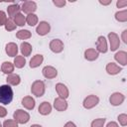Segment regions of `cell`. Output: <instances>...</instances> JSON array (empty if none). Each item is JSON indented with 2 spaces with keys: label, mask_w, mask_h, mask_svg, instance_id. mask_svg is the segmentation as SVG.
Wrapping results in <instances>:
<instances>
[{
  "label": "cell",
  "mask_w": 127,
  "mask_h": 127,
  "mask_svg": "<svg viewBox=\"0 0 127 127\" xmlns=\"http://www.w3.org/2000/svg\"><path fill=\"white\" fill-rule=\"evenodd\" d=\"M111 2H112V0H108V1H101V0H99V3L102 4V5H108Z\"/></svg>",
  "instance_id": "60d3db41"
},
{
  "label": "cell",
  "mask_w": 127,
  "mask_h": 127,
  "mask_svg": "<svg viewBox=\"0 0 127 127\" xmlns=\"http://www.w3.org/2000/svg\"><path fill=\"white\" fill-rule=\"evenodd\" d=\"M104 123H105V118H97L91 122L90 127H103Z\"/></svg>",
  "instance_id": "4dcf8cb0"
},
{
  "label": "cell",
  "mask_w": 127,
  "mask_h": 127,
  "mask_svg": "<svg viewBox=\"0 0 127 127\" xmlns=\"http://www.w3.org/2000/svg\"><path fill=\"white\" fill-rule=\"evenodd\" d=\"M54 107L56 108V110L58 111H64L67 108V102L65 101V99L61 98V97H57L54 101Z\"/></svg>",
  "instance_id": "4fadbf2b"
},
{
  "label": "cell",
  "mask_w": 127,
  "mask_h": 127,
  "mask_svg": "<svg viewBox=\"0 0 127 127\" xmlns=\"http://www.w3.org/2000/svg\"><path fill=\"white\" fill-rule=\"evenodd\" d=\"M7 22V16L6 13L4 11H0V27L1 26H5Z\"/></svg>",
  "instance_id": "836d02e7"
},
{
  "label": "cell",
  "mask_w": 127,
  "mask_h": 127,
  "mask_svg": "<svg viewBox=\"0 0 127 127\" xmlns=\"http://www.w3.org/2000/svg\"><path fill=\"white\" fill-rule=\"evenodd\" d=\"M13 100V89L9 84L0 86V103L8 105Z\"/></svg>",
  "instance_id": "6da1fadb"
},
{
  "label": "cell",
  "mask_w": 127,
  "mask_h": 127,
  "mask_svg": "<svg viewBox=\"0 0 127 127\" xmlns=\"http://www.w3.org/2000/svg\"><path fill=\"white\" fill-rule=\"evenodd\" d=\"M106 127H119V125H118L116 122L111 121V122H109V123L106 125Z\"/></svg>",
  "instance_id": "74e56055"
},
{
  "label": "cell",
  "mask_w": 127,
  "mask_h": 127,
  "mask_svg": "<svg viewBox=\"0 0 127 127\" xmlns=\"http://www.w3.org/2000/svg\"><path fill=\"white\" fill-rule=\"evenodd\" d=\"M5 29H6V31H8V32H10V31H14L15 29H16V24H15V22H14V20L13 19H7V22H6V24H5Z\"/></svg>",
  "instance_id": "f546056e"
},
{
  "label": "cell",
  "mask_w": 127,
  "mask_h": 127,
  "mask_svg": "<svg viewBox=\"0 0 127 127\" xmlns=\"http://www.w3.org/2000/svg\"><path fill=\"white\" fill-rule=\"evenodd\" d=\"M118 121L122 126H126L127 125V115L125 113L119 114L118 115Z\"/></svg>",
  "instance_id": "d6a6232c"
},
{
  "label": "cell",
  "mask_w": 127,
  "mask_h": 127,
  "mask_svg": "<svg viewBox=\"0 0 127 127\" xmlns=\"http://www.w3.org/2000/svg\"><path fill=\"white\" fill-rule=\"evenodd\" d=\"M56 90H57V92L59 94V97H61V98L66 99L68 97V95H69V91H68L67 87L64 83H61V82L57 83L56 84Z\"/></svg>",
  "instance_id": "7c38bea8"
},
{
  "label": "cell",
  "mask_w": 127,
  "mask_h": 127,
  "mask_svg": "<svg viewBox=\"0 0 127 127\" xmlns=\"http://www.w3.org/2000/svg\"><path fill=\"white\" fill-rule=\"evenodd\" d=\"M6 115H7V110H6V108L3 107V106H0V118L5 117Z\"/></svg>",
  "instance_id": "8d00e7d4"
},
{
  "label": "cell",
  "mask_w": 127,
  "mask_h": 127,
  "mask_svg": "<svg viewBox=\"0 0 127 127\" xmlns=\"http://www.w3.org/2000/svg\"><path fill=\"white\" fill-rule=\"evenodd\" d=\"M126 34H127V30H124L122 33V40L125 44H127V38H126Z\"/></svg>",
  "instance_id": "f35d334b"
},
{
  "label": "cell",
  "mask_w": 127,
  "mask_h": 127,
  "mask_svg": "<svg viewBox=\"0 0 127 127\" xmlns=\"http://www.w3.org/2000/svg\"><path fill=\"white\" fill-rule=\"evenodd\" d=\"M31 32L29 30H20L16 33V37L20 40H27L29 38H31Z\"/></svg>",
  "instance_id": "4316f807"
},
{
  "label": "cell",
  "mask_w": 127,
  "mask_h": 127,
  "mask_svg": "<svg viewBox=\"0 0 127 127\" xmlns=\"http://www.w3.org/2000/svg\"><path fill=\"white\" fill-rule=\"evenodd\" d=\"M30 127H42V126H41V125H39V124H34V125L30 126Z\"/></svg>",
  "instance_id": "b9f144b4"
},
{
  "label": "cell",
  "mask_w": 127,
  "mask_h": 127,
  "mask_svg": "<svg viewBox=\"0 0 127 127\" xmlns=\"http://www.w3.org/2000/svg\"><path fill=\"white\" fill-rule=\"evenodd\" d=\"M26 64V60L23 56H16L14 59V66L17 68H22Z\"/></svg>",
  "instance_id": "d4e9b609"
},
{
  "label": "cell",
  "mask_w": 127,
  "mask_h": 127,
  "mask_svg": "<svg viewBox=\"0 0 127 127\" xmlns=\"http://www.w3.org/2000/svg\"><path fill=\"white\" fill-rule=\"evenodd\" d=\"M20 10H21V8H20V6L18 4H12V5L8 6V8H7L8 15L10 16L11 19L14 18L18 13H20Z\"/></svg>",
  "instance_id": "cb8c5ba5"
},
{
  "label": "cell",
  "mask_w": 127,
  "mask_h": 127,
  "mask_svg": "<svg viewBox=\"0 0 127 127\" xmlns=\"http://www.w3.org/2000/svg\"><path fill=\"white\" fill-rule=\"evenodd\" d=\"M13 20H14L16 26H20V27H22V26H24V25L26 24V17H25L22 13H18V14L14 17Z\"/></svg>",
  "instance_id": "484cf974"
},
{
  "label": "cell",
  "mask_w": 127,
  "mask_h": 127,
  "mask_svg": "<svg viewBox=\"0 0 127 127\" xmlns=\"http://www.w3.org/2000/svg\"><path fill=\"white\" fill-rule=\"evenodd\" d=\"M53 3L56 5V6H58V7H64V5H65V1L64 0H54L53 1Z\"/></svg>",
  "instance_id": "e575fe53"
},
{
  "label": "cell",
  "mask_w": 127,
  "mask_h": 127,
  "mask_svg": "<svg viewBox=\"0 0 127 127\" xmlns=\"http://www.w3.org/2000/svg\"><path fill=\"white\" fill-rule=\"evenodd\" d=\"M22 11L26 14H34V12L37 10V4L34 1H25L22 4Z\"/></svg>",
  "instance_id": "ba28073f"
},
{
  "label": "cell",
  "mask_w": 127,
  "mask_h": 127,
  "mask_svg": "<svg viewBox=\"0 0 127 127\" xmlns=\"http://www.w3.org/2000/svg\"><path fill=\"white\" fill-rule=\"evenodd\" d=\"M49 47H50V50L55 54H59V53H62L64 51V43L60 39L52 40L50 42Z\"/></svg>",
  "instance_id": "8992f818"
},
{
  "label": "cell",
  "mask_w": 127,
  "mask_h": 127,
  "mask_svg": "<svg viewBox=\"0 0 127 127\" xmlns=\"http://www.w3.org/2000/svg\"><path fill=\"white\" fill-rule=\"evenodd\" d=\"M20 51H21L22 56H24V57H29V56L31 55L32 51H33V48H32V46H31L29 43L23 42V43L20 45Z\"/></svg>",
  "instance_id": "44dd1931"
},
{
  "label": "cell",
  "mask_w": 127,
  "mask_h": 127,
  "mask_svg": "<svg viewBox=\"0 0 127 127\" xmlns=\"http://www.w3.org/2000/svg\"><path fill=\"white\" fill-rule=\"evenodd\" d=\"M96 51L98 53L105 54L107 52V42L103 36H99L96 41Z\"/></svg>",
  "instance_id": "8fae6325"
},
{
  "label": "cell",
  "mask_w": 127,
  "mask_h": 127,
  "mask_svg": "<svg viewBox=\"0 0 127 127\" xmlns=\"http://www.w3.org/2000/svg\"><path fill=\"white\" fill-rule=\"evenodd\" d=\"M124 99H125V96L122 93H120V92H114V93H112L110 95L109 102L113 106H119V105H121L123 103Z\"/></svg>",
  "instance_id": "52a82bcc"
},
{
  "label": "cell",
  "mask_w": 127,
  "mask_h": 127,
  "mask_svg": "<svg viewBox=\"0 0 127 127\" xmlns=\"http://www.w3.org/2000/svg\"><path fill=\"white\" fill-rule=\"evenodd\" d=\"M6 81L9 85H13V86H16L18 85L20 82H21V78L18 74L16 73H11V74H8L7 77H6Z\"/></svg>",
  "instance_id": "ffe728a7"
},
{
  "label": "cell",
  "mask_w": 127,
  "mask_h": 127,
  "mask_svg": "<svg viewBox=\"0 0 127 127\" xmlns=\"http://www.w3.org/2000/svg\"><path fill=\"white\" fill-rule=\"evenodd\" d=\"M127 5V1H125V0H118L117 1V3H116V6L118 7V8H122V7H125Z\"/></svg>",
  "instance_id": "d590c367"
},
{
  "label": "cell",
  "mask_w": 127,
  "mask_h": 127,
  "mask_svg": "<svg viewBox=\"0 0 127 127\" xmlns=\"http://www.w3.org/2000/svg\"><path fill=\"white\" fill-rule=\"evenodd\" d=\"M114 59L121 65H126L127 64V53L125 51H119V52H117L114 55Z\"/></svg>",
  "instance_id": "2e32d148"
},
{
  "label": "cell",
  "mask_w": 127,
  "mask_h": 127,
  "mask_svg": "<svg viewBox=\"0 0 127 127\" xmlns=\"http://www.w3.org/2000/svg\"><path fill=\"white\" fill-rule=\"evenodd\" d=\"M1 71L5 74H11L14 71V64L11 62H4L1 65Z\"/></svg>",
  "instance_id": "603a6c76"
},
{
  "label": "cell",
  "mask_w": 127,
  "mask_h": 127,
  "mask_svg": "<svg viewBox=\"0 0 127 127\" xmlns=\"http://www.w3.org/2000/svg\"><path fill=\"white\" fill-rule=\"evenodd\" d=\"M26 22H27V24L29 26L33 27L36 24H38V16L35 15V14H29L26 17Z\"/></svg>",
  "instance_id": "f1b7e54d"
},
{
  "label": "cell",
  "mask_w": 127,
  "mask_h": 127,
  "mask_svg": "<svg viewBox=\"0 0 127 127\" xmlns=\"http://www.w3.org/2000/svg\"><path fill=\"white\" fill-rule=\"evenodd\" d=\"M98 103H99L98 96H96L94 94H90V95H88L87 97L84 98V100L82 102V105L85 109H91V108L95 107Z\"/></svg>",
  "instance_id": "277c9868"
},
{
  "label": "cell",
  "mask_w": 127,
  "mask_h": 127,
  "mask_svg": "<svg viewBox=\"0 0 127 127\" xmlns=\"http://www.w3.org/2000/svg\"><path fill=\"white\" fill-rule=\"evenodd\" d=\"M108 40H109V43H110V50H111V52L116 51L119 48V46H120L119 36L116 33L111 32V33L108 34Z\"/></svg>",
  "instance_id": "5b68a950"
},
{
  "label": "cell",
  "mask_w": 127,
  "mask_h": 127,
  "mask_svg": "<svg viewBox=\"0 0 127 127\" xmlns=\"http://www.w3.org/2000/svg\"><path fill=\"white\" fill-rule=\"evenodd\" d=\"M0 127H2V124H1V123H0Z\"/></svg>",
  "instance_id": "7bdbcfd3"
},
{
  "label": "cell",
  "mask_w": 127,
  "mask_h": 127,
  "mask_svg": "<svg viewBox=\"0 0 127 127\" xmlns=\"http://www.w3.org/2000/svg\"><path fill=\"white\" fill-rule=\"evenodd\" d=\"M115 19L118 22H126L127 21V10H122V11L116 12Z\"/></svg>",
  "instance_id": "83f0119b"
},
{
  "label": "cell",
  "mask_w": 127,
  "mask_h": 127,
  "mask_svg": "<svg viewBox=\"0 0 127 127\" xmlns=\"http://www.w3.org/2000/svg\"><path fill=\"white\" fill-rule=\"evenodd\" d=\"M45 90H46V86H45V82L44 81H42V80H35L32 83L31 92L35 96H37V97L43 96L44 93H45Z\"/></svg>",
  "instance_id": "7a4b0ae2"
},
{
  "label": "cell",
  "mask_w": 127,
  "mask_h": 127,
  "mask_svg": "<svg viewBox=\"0 0 127 127\" xmlns=\"http://www.w3.org/2000/svg\"><path fill=\"white\" fill-rule=\"evenodd\" d=\"M35 99L32 96H25L22 99V105L28 110H33L35 108Z\"/></svg>",
  "instance_id": "ac0fdd59"
},
{
  "label": "cell",
  "mask_w": 127,
  "mask_h": 127,
  "mask_svg": "<svg viewBox=\"0 0 127 127\" xmlns=\"http://www.w3.org/2000/svg\"><path fill=\"white\" fill-rule=\"evenodd\" d=\"M38 111L42 115H48L52 111V105L48 101H44V102H42L40 104V106L38 108Z\"/></svg>",
  "instance_id": "d6986e66"
},
{
  "label": "cell",
  "mask_w": 127,
  "mask_h": 127,
  "mask_svg": "<svg viewBox=\"0 0 127 127\" xmlns=\"http://www.w3.org/2000/svg\"><path fill=\"white\" fill-rule=\"evenodd\" d=\"M105 69H106L107 73H108V74H111V75L118 74V73L122 70V68H121L118 64H114V63H109V64H107Z\"/></svg>",
  "instance_id": "5bb4252c"
},
{
  "label": "cell",
  "mask_w": 127,
  "mask_h": 127,
  "mask_svg": "<svg viewBox=\"0 0 127 127\" xmlns=\"http://www.w3.org/2000/svg\"><path fill=\"white\" fill-rule=\"evenodd\" d=\"M2 127H18V123H17L15 120L8 119V120H5V121L3 122Z\"/></svg>",
  "instance_id": "1f68e13d"
},
{
  "label": "cell",
  "mask_w": 127,
  "mask_h": 127,
  "mask_svg": "<svg viewBox=\"0 0 127 127\" xmlns=\"http://www.w3.org/2000/svg\"><path fill=\"white\" fill-rule=\"evenodd\" d=\"M42 73L46 78L52 79V78H55L58 75V70L52 65H46L42 69Z\"/></svg>",
  "instance_id": "30bf717a"
},
{
  "label": "cell",
  "mask_w": 127,
  "mask_h": 127,
  "mask_svg": "<svg viewBox=\"0 0 127 127\" xmlns=\"http://www.w3.org/2000/svg\"><path fill=\"white\" fill-rule=\"evenodd\" d=\"M14 120L18 124H26L30 120V114L23 109H17L13 114Z\"/></svg>",
  "instance_id": "3957f363"
},
{
  "label": "cell",
  "mask_w": 127,
  "mask_h": 127,
  "mask_svg": "<svg viewBox=\"0 0 127 127\" xmlns=\"http://www.w3.org/2000/svg\"><path fill=\"white\" fill-rule=\"evenodd\" d=\"M50 31H51V26H50V24H49L48 22H46V21L40 22V24H39V25L37 26V28H36V32H37V34L40 35V36H45V35L49 34Z\"/></svg>",
  "instance_id": "9c48e42d"
},
{
  "label": "cell",
  "mask_w": 127,
  "mask_h": 127,
  "mask_svg": "<svg viewBox=\"0 0 127 127\" xmlns=\"http://www.w3.org/2000/svg\"><path fill=\"white\" fill-rule=\"evenodd\" d=\"M98 52L95 49H87L84 52V59L89 62H93L98 59Z\"/></svg>",
  "instance_id": "9a60e30c"
},
{
  "label": "cell",
  "mask_w": 127,
  "mask_h": 127,
  "mask_svg": "<svg viewBox=\"0 0 127 127\" xmlns=\"http://www.w3.org/2000/svg\"><path fill=\"white\" fill-rule=\"evenodd\" d=\"M5 52L9 57H16L18 54V46L15 43H8L5 47Z\"/></svg>",
  "instance_id": "e0dca14e"
},
{
  "label": "cell",
  "mask_w": 127,
  "mask_h": 127,
  "mask_svg": "<svg viewBox=\"0 0 127 127\" xmlns=\"http://www.w3.org/2000/svg\"><path fill=\"white\" fill-rule=\"evenodd\" d=\"M64 127H76V125H75L73 122L68 121V122H66V123L64 124Z\"/></svg>",
  "instance_id": "ab89813d"
},
{
  "label": "cell",
  "mask_w": 127,
  "mask_h": 127,
  "mask_svg": "<svg viewBox=\"0 0 127 127\" xmlns=\"http://www.w3.org/2000/svg\"><path fill=\"white\" fill-rule=\"evenodd\" d=\"M43 61H44V57H43L42 55H39V54H38V55L34 56V57L31 59V61H30V67H31V68H35V67L40 66V65L42 64Z\"/></svg>",
  "instance_id": "7402d4cb"
}]
</instances>
